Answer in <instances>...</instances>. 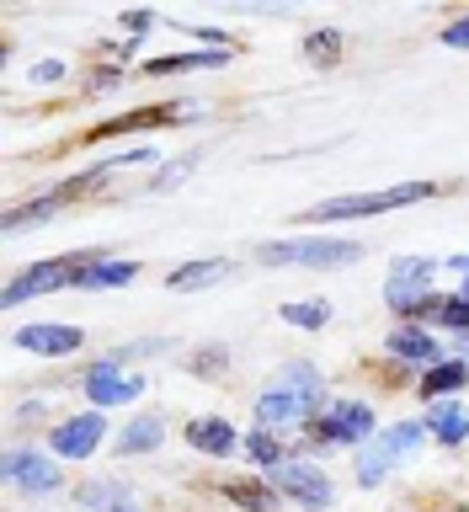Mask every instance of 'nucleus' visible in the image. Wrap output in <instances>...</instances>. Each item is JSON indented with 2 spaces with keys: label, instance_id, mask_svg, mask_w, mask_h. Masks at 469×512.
<instances>
[{
  "label": "nucleus",
  "instance_id": "f257e3e1",
  "mask_svg": "<svg viewBox=\"0 0 469 512\" xmlns=\"http://www.w3.org/2000/svg\"><path fill=\"white\" fill-rule=\"evenodd\" d=\"M427 182H400V187H384V192H342V198H326V203H315L310 224H331V219H368V214H384V208H400V203H416V198H427Z\"/></svg>",
  "mask_w": 469,
  "mask_h": 512
},
{
  "label": "nucleus",
  "instance_id": "f03ea898",
  "mask_svg": "<svg viewBox=\"0 0 469 512\" xmlns=\"http://www.w3.org/2000/svg\"><path fill=\"white\" fill-rule=\"evenodd\" d=\"M267 267H283V262H299V267H347L358 262L363 246L352 240H278V246H262L256 251Z\"/></svg>",
  "mask_w": 469,
  "mask_h": 512
},
{
  "label": "nucleus",
  "instance_id": "7ed1b4c3",
  "mask_svg": "<svg viewBox=\"0 0 469 512\" xmlns=\"http://www.w3.org/2000/svg\"><path fill=\"white\" fill-rule=\"evenodd\" d=\"M422 432H427L422 422H406V427H390L379 443H368L363 454H358V486H379L384 470H390L400 454H411V448L422 443Z\"/></svg>",
  "mask_w": 469,
  "mask_h": 512
},
{
  "label": "nucleus",
  "instance_id": "20e7f679",
  "mask_svg": "<svg viewBox=\"0 0 469 512\" xmlns=\"http://www.w3.org/2000/svg\"><path fill=\"white\" fill-rule=\"evenodd\" d=\"M272 486H278V496H294L299 507H315V512L331 507V496H336L331 480L320 475L315 464H288V459L272 464Z\"/></svg>",
  "mask_w": 469,
  "mask_h": 512
},
{
  "label": "nucleus",
  "instance_id": "39448f33",
  "mask_svg": "<svg viewBox=\"0 0 469 512\" xmlns=\"http://www.w3.org/2000/svg\"><path fill=\"white\" fill-rule=\"evenodd\" d=\"M80 267H86V256H80V262H38V267H27L22 278H11V283H6V304H27L32 294H48V288L75 283V278H80Z\"/></svg>",
  "mask_w": 469,
  "mask_h": 512
},
{
  "label": "nucleus",
  "instance_id": "423d86ee",
  "mask_svg": "<svg viewBox=\"0 0 469 512\" xmlns=\"http://www.w3.org/2000/svg\"><path fill=\"white\" fill-rule=\"evenodd\" d=\"M368 427H374V411L363 400H336V406L320 416V438L326 443H363Z\"/></svg>",
  "mask_w": 469,
  "mask_h": 512
},
{
  "label": "nucleus",
  "instance_id": "0eeeda50",
  "mask_svg": "<svg viewBox=\"0 0 469 512\" xmlns=\"http://www.w3.org/2000/svg\"><path fill=\"white\" fill-rule=\"evenodd\" d=\"M315 416V400L310 395H283V390H267L256 400V422L272 427V432H288V427H304Z\"/></svg>",
  "mask_w": 469,
  "mask_h": 512
},
{
  "label": "nucleus",
  "instance_id": "6e6552de",
  "mask_svg": "<svg viewBox=\"0 0 469 512\" xmlns=\"http://www.w3.org/2000/svg\"><path fill=\"white\" fill-rule=\"evenodd\" d=\"M427 278H432V262H427V256H406V262H395V272H390V304H395V310L411 315L422 299H432V294H422Z\"/></svg>",
  "mask_w": 469,
  "mask_h": 512
},
{
  "label": "nucleus",
  "instance_id": "1a4fd4ad",
  "mask_svg": "<svg viewBox=\"0 0 469 512\" xmlns=\"http://www.w3.org/2000/svg\"><path fill=\"white\" fill-rule=\"evenodd\" d=\"M139 374H118V363H96L86 374V395L96 400V406H123V400L139 395Z\"/></svg>",
  "mask_w": 469,
  "mask_h": 512
},
{
  "label": "nucleus",
  "instance_id": "9d476101",
  "mask_svg": "<svg viewBox=\"0 0 469 512\" xmlns=\"http://www.w3.org/2000/svg\"><path fill=\"white\" fill-rule=\"evenodd\" d=\"M102 416H75V422H64V427H54V454H64V459H86V454H96V443H102Z\"/></svg>",
  "mask_w": 469,
  "mask_h": 512
},
{
  "label": "nucleus",
  "instance_id": "9b49d317",
  "mask_svg": "<svg viewBox=\"0 0 469 512\" xmlns=\"http://www.w3.org/2000/svg\"><path fill=\"white\" fill-rule=\"evenodd\" d=\"M86 336H80L75 326H27V331H16V347H27V352H38V358H64V352H75Z\"/></svg>",
  "mask_w": 469,
  "mask_h": 512
},
{
  "label": "nucleus",
  "instance_id": "f8f14e48",
  "mask_svg": "<svg viewBox=\"0 0 469 512\" xmlns=\"http://www.w3.org/2000/svg\"><path fill=\"white\" fill-rule=\"evenodd\" d=\"M6 475L16 480V486H27V491H54V486H59L54 459L32 454V448H22V454H11V459H6Z\"/></svg>",
  "mask_w": 469,
  "mask_h": 512
},
{
  "label": "nucleus",
  "instance_id": "ddd939ff",
  "mask_svg": "<svg viewBox=\"0 0 469 512\" xmlns=\"http://www.w3.org/2000/svg\"><path fill=\"white\" fill-rule=\"evenodd\" d=\"M160 438H166V416H139V422H128V427H123L118 459H123V454H150Z\"/></svg>",
  "mask_w": 469,
  "mask_h": 512
},
{
  "label": "nucleus",
  "instance_id": "4468645a",
  "mask_svg": "<svg viewBox=\"0 0 469 512\" xmlns=\"http://www.w3.org/2000/svg\"><path fill=\"white\" fill-rule=\"evenodd\" d=\"M272 390H283V395H310V400H320V368H315V363H283L278 374H272Z\"/></svg>",
  "mask_w": 469,
  "mask_h": 512
},
{
  "label": "nucleus",
  "instance_id": "2eb2a0df",
  "mask_svg": "<svg viewBox=\"0 0 469 512\" xmlns=\"http://www.w3.org/2000/svg\"><path fill=\"white\" fill-rule=\"evenodd\" d=\"M187 443L203 448V454H230V448H235V432H230V422H219V416H203V422L187 427Z\"/></svg>",
  "mask_w": 469,
  "mask_h": 512
},
{
  "label": "nucleus",
  "instance_id": "dca6fc26",
  "mask_svg": "<svg viewBox=\"0 0 469 512\" xmlns=\"http://www.w3.org/2000/svg\"><path fill=\"white\" fill-rule=\"evenodd\" d=\"M390 352L395 358H411V363H438V342H432L422 326H400L390 336Z\"/></svg>",
  "mask_w": 469,
  "mask_h": 512
},
{
  "label": "nucleus",
  "instance_id": "f3484780",
  "mask_svg": "<svg viewBox=\"0 0 469 512\" xmlns=\"http://www.w3.org/2000/svg\"><path fill=\"white\" fill-rule=\"evenodd\" d=\"M134 262H96V256H86V267H80V288H112V283H128L134 278Z\"/></svg>",
  "mask_w": 469,
  "mask_h": 512
},
{
  "label": "nucleus",
  "instance_id": "a211bd4d",
  "mask_svg": "<svg viewBox=\"0 0 469 512\" xmlns=\"http://www.w3.org/2000/svg\"><path fill=\"white\" fill-rule=\"evenodd\" d=\"M459 384H469V368L464 363H432L427 374H422V395L438 400V395H454Z\"/></svg>",
  "mask_w": 469,
  "mask_h": 512
},
{
  "label": "nucleus",
  "instance_id": "6ab92c4d",
  "mask_svg": "<svg viewBox=\"0 0 469 512\" xmlns=\"http://www.w3.org/2000/svg\"><path fill=\"white\" fill-rule=\"evenodd\" d=\"M427 427L438 432L443 443H464V438H469V411H459V406H432V411H427Z\"/></svg>",
  "mask_w": 469,
  "mask_h": 512
},
{
  "label": "nucleus",
  "instance_id": "aec40b11",
  "mask_svg": "<svg viewBox=\"0 0 469 512\" xmlns=\"http://www.w3.org/2000/svg\"><path fill=\"white\" fill-rule=\"evenodd\" d=\"M224 491H230V502L251 507V512H278V491H267V486H251V480H235V486H224Z\"/></svg>",
  "mask_w": 469,
  "mask_h": 512
},
{
  "label": "nucleus",
  "instance_id": "412c9836",
  "mask_svg": "<svg viewBox=\"0 0 469 512\" xmlns=\"http://www.w3.org/2000/svg\"><path fill=\"white\" fill-rule=\"evenodd\" d=\"M230 272V262H192V267H176L171 272V288H198V283H214V278H224Z\"/></svg>",
  "mask_w": 469,
  "mask_h": 512
},
{
  "label": "nucleus",
  "instance_id": "4be33fe9",
  "mask_svg": "<svg viewBox=\"0 0 469 512\" xmlns=\"http://www.w3.org/2000/svg\"><path fill=\"white\" fill-rule=\"evenodd\" d=\"M304 54H310V64H336L342 59V32H331V27H320L304 38Z\"/></svg>",
  "mask_w": 469,
  "mask_h": 512
},
{
  "label": "nucleus",
  "instance_id": "5701e85b",
  "mask_svg": "<svg viewBox=\"0 0 469 512\" xmlns=\"http://www.w3.org/2000/svg\"><path fill=\"white\" fill-rule=\"evenodd\" d=\"M283 320H288V326L315 331V326H326V320H331V304L326 299H315V304H283Z\"/></svg>",
  "mask_w": 469,
  "mask_h": 512
},
{
  "label": "nucleus",
  "instance_id": "b1692460",
  "mask_svg": "<svg viewBox=\"0 0 469 512\" xmlns=\"http://www.w3.org/2000/svg\"><path fill=\"white\" fill-rule=\"evenodd\" d=\"M219 64V54H176V59H150V75H176V70H203Z\"/></svg>",
  "mask_w": 469,
  "mask_h": 512
},
{
  "label": "nucleus",
  "instance_id": "393cba45",
  "mask_svg": "<svg viewBox=\"0 0 469 512\" xmlns=\"http://www.w3.org/2000/svg\"><path fill=\"white\" fill-rule=\"evenodd\" d=\"M123 502V486H112V480H96V486L80 491V507H112Z\"/></svg>",
  "mask_w": 469,
  "mask_h": 512
},
{
  "label": "nucleus",
  "instance_id": "a878e982",
  "mask_svg": "<svg viewBox=\"0 0 469 512\" xmlns=\"http://www.w3.org/2000/svg\"><path fill=\"white\" fill-rule=\"evenodd\" d=\"M54 203H59V198H38V203H27V208H16V214L6 219V230H22V224H32V219H38V224H43L48 214H54Z\"/></svg>",
  "mask_w": 469,
  "mask_h": 512
},
{
  "label": "nucleus",
  "instance_id": "bb28decb",
  "mask_svg": "<svg viewBox=\"0 0 469 512\" xmlns=\"http://www.w3.org/2000/svg\"><path fill=\"white\" fill-rule=\"evenodd\" d=\"M251 459L256 464H283V454H278V443H272V432H251Z\"/></svg>",
  "mask_w": 469,
  "mask_h": 512
},
{
  "label": "nucleus",
  "instance_id": "cd10ccee",
  "mask_svg": "<svg viewBox=\"0 0 469 512\" xmlns=\"http://www.w3.org/2000/svg\"><path fill=\"white\" fill-rule=\"evenodd\" d=\"M192 160H198V155H187V160H176V166H166V171H160V176H155V192H166V187H176V182H182V176L192 171Z\"/></svg>",
  "mask_w": 469,
  "mask_h": 512
},
{
  "label": "nucleus",
  "instance_id": "c85d7f7f",
  "mask_svg": "<svg viewBox=\"0 0 469 512\" xmlns=\"http://www.w3.org/2000/svg\"><path fill=\"white\" fill-rule=\"evenodd\" d=\"M443 43H448V48H464V43H469V16H464V22H454V27L443 32Z\"/></svg>",
  "mask_w": 469,
  "mask_h": 512
},
{
  "label": "nucleus",
  "instance_id": "c756f323",
  "mask_svg": "<svg viewBox=\"0 0 469 512\" xmlns=\"http://www.w3.org/2000/svg\"><path fill=\"white\" fill-rule=\"evenodd\" d=\"M59 75H64V64H54V59L32 64V80H59Z\"/></svg>",
  "mask_w": 469,
  "mask_h": 512
}]
</instances>
